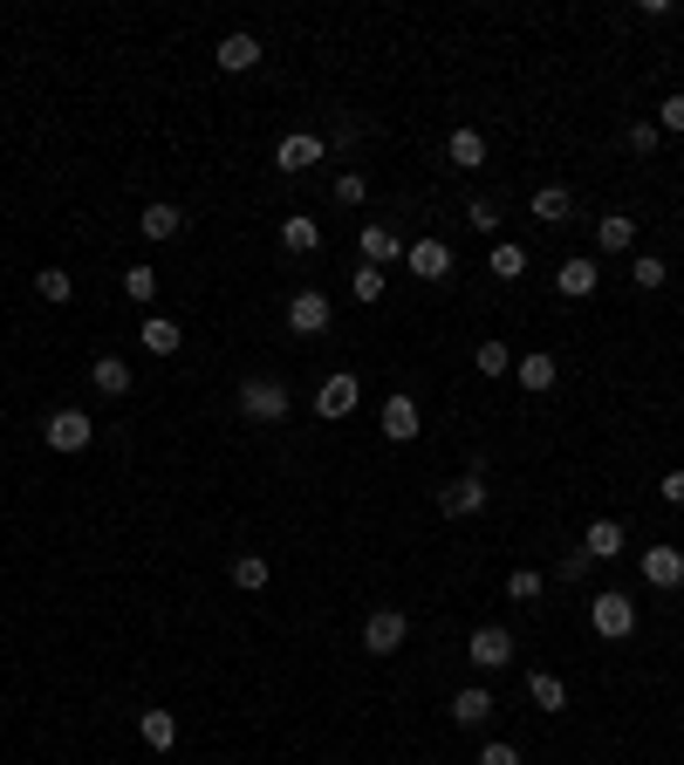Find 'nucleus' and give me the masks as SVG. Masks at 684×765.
<instances>
[{"mask_svg": "<svg viewBox=\"0 0 684 765\" xmlns=\"http://www.w3.org/2000/svg\"><path fill=\"white\" fill-rule=\"evenodd\" d=\"M328 321H336V301H328L322 288H301V294H288V328L295 336H328Z\"/></svg>", "mask_w": 684, "mask_h": 765, "instance_id": "obj_6", "label": "nucleus"}, {"mask_svg": "<svg viewBox=\"0 0 684 765\" xmlns=\"http://www.w3.org/2000/svg\"><path fill=\"white\" fill-rule=\"evenodd\" d=\"M637 568H644L650 588H664V595H677V588H684V547H644Z\"/></svg>", "mask_w": 684, "mask_h": 765, "instance_id": "obj_10", "label": "nucleus"}, {"mask_svg": "<svg viewBox=\"0 0 684 765\" xmlns=\"http://www.w3.org/2000/svg\"><path fill=\"white\" fill-rule=\"evenodd\" d=\"M376 424H384V438H391V445H418V438H424V411H418V397H411V390H391V397H384V411H376Z\"/></svg>", "mask_w": 684, "mask_h": 765, "instance_id": "obj_4", "label": "nucleus"}, {"mask_svg": "<svg viewBox=\"0 0 684 765\" xmlns=\"http://www.w3.org/2000/svg\"><path fill=\"white\" fill-rule=\"evenodd\" d=\"M657 137H664V131H657V123H629V131H623L629 158H650V150H657Z\"/></svg>", "mask_w": 684, "mask_h": 765, "instance_id": "obj_37", "label": "nucleus"}, {"mask_svg": "<svg viewBox=\"0 0 684 765\" xmlns=\"http://www.w3.org/2000/svg\"><path fill=\"white\" fill-rule=\"evenodd\" d=\"M657 131L684 137V96H664V104H657Z\"/></svg>", "mask_w": 684, "mask_h": 765, "instance_id": "obj_39", "label": "nucleus"}, {"mask_svg": "<svg viewBox=\"0 0 684 765\" xmlns=\"http://www.w3.org/2000/svg\"><path fill=\"white\" fill-rule=\"evenodd\" d=\"M41 445H48V451H62V458L89 451V445H96V417H89V411H75V403H69V411H48V417H41Z\"/></svg>", "mask_w": 684, "mask_h": 765, "instance_id": "obj_2", "label": "nucleus"}, {"mask_svg": "<svg viewBox=\"0 0 684 765\" xmlns=\"http://www.w3.org/2000/svg\"><path fill=\"white\" fill-rule=\"evenodd\" d=\"M445 158H452V171H479V165H487V131L459 123V131L445 137Z\"/></svg>", "mask_w": 684, "mask_h": 765, "instance_id": "obj_19", "label": "nucleus"}, {"mask_svg": "<svg viewBox=\"0 0 684 765\" xmlns=\"http://www.w3.org/2000/svg\"><path fill=\"white\" fill-rule=\"evenodd\" d=\"M472 363H479V376H506V369H514V355H506V342H479Z\"/></svg>", "mask_w": 684, "mask_h": 765, "instance_id": "obj_34", "label": "nucleus"}, {"mask_svg": "<svg viewBox=\"0 0 684 765\" xmlns=\"http://www.w3.org/2000/svg\"><path fill=\"white\" fill-rule=\"evenodd\" d=\"M487 718H493V691H487V683H466V691H452V725H459V731H479Z\"/></svg>", "mask_w": 684, "mask_h": 765, "instance_id": "obj_15", "label": "nucleus"}, {"mask_svg": "<svg viewBox=\"0 0 684 765\" xmlns=\"http://www.w3.org/2000/svg\"><path fill=\"white\" fill-rule=\"evenodd\" d=\"M589 629L602 635V643H623V635H637V602H629L623 588L589 595Z\"/></svg>", "mask_w": 684, "mask_h": 765, "instance_id": "obj_3", "label": "nucleus"}, {"mask_svg": "<svg viewBox=\"0 0 684 765\" xmlns=\"http://www.w3.org/2000/svg\"><path fill=\"white\" fill-rule=\"evenodd\" d=\"M357 403H363V376H349V369H328V376H322V390H315V417L336 424V417L357 411Z\"/></svg>", "mask_w": 684, "mask_h": 765, "instance_id": "obj_8", "label": "nucleus"}, {"mask_svg": "<svg viewBox=\"0 0 684 765\" xmlns=\"http://www.w3.org/2000/svg\"><path fill=\"white\" fill-rule=\"evenodd\" d=\"M384 288H391V274H384V267H357V280H349V294H357L363 308H370V301H384Z\"/></svg>", "mask_w": 684, "mask_h": 765, "instance_id": "obj_33", "label": "nucleus"}, {"mask_svg": "<svg viewBox=\"0 0 684 765\" xmlns=\"http://www.w3.org/2000/svg\"><path fill=\"white\" fill-rule=\"evenodd\" d=\"M404 267H411L418 280H445L452 274V246L445 240H411L404 246Z\"/></svg>", "mask_w": 684, "mask_h": 765, "instance_id": "obj_14", "label": "nucleus"}, {"mask_svg": "<svg viewBox=\"0 0 684 765\" xmlns=\"http://www.w3.org/2000/svg\"><path fill=\"white\" fill-rule=\"evenodd\" d=\"M35 294L56 301V308H69V301H75V274H69V267H41V274H35Z\"/></svg>", "mask_w": 684, "mask_h": 765, "instance_id": "obj_27", "label": "nucleus"}, {"mask_svg": "<svg viewBox=\"0 0 684 765\" xmlns=\"http://www.w3.org/2000/svg\"><path fill=\"white\" fill-rule=\"evenodd\" d=\"M404 635H411V616H404V608H370L363 616V649L370 656H397Z\"/></svg>", "mask_w": 684, "mask_h": 765, "instance_id": "obj_7", "label": "nucleus"}, {"mask_svg": "<svg viewBox=\"0 0 684 765\" xmlns=\"http://www.w3.org/2000/svg\"><path fill=\"white\" fill-rule=\"evenodd\" d=\"M581 554H589V560H616V554H623V526H616V520H589V533H581Z\"/></svg>", "mask_w": 684, "mask_h": 765, "instance_id": "obj_25", "label": "nucleus"}, {"mask_svg": "<svg viewBox=\"0 0 684 765\" xmlns=\"http://www.w3.org/2000/svg\"><path fill=\"white\" fill-rule=\"evenodd\" d=\"M466 226H472V233H500V206H493V198H472V206H466Z\"/></svg>", "mask_w": 684, "mask_h": 765, "instance_id": "obj_38", "label": "nucleus"}, {"mask_svg": "<svg viewBox=\"0 0 684 765\" xmlns=\"http://www.w3.org/2000/svg\"><path fill=\"white\" fill-rule=\"evenodd\" d=\"M637 246V219L629 212H602L596 219V253H629Z\"/></svg>", "mask_w": 684, "mask_h": 765, "instance_id": "obj_21", "label": "nucleus"}, {"mask_svg": "<svg viewBox=\"0 0 684 765\" xmlns=\"http://www.w3.org/2000/svg\"><path fill=\"white\" fill-rule=\"evenodd\" d=\"M137 233H144V240H179V233H185V212L171 206V198H151V206L137 212Z\"/></svg>", "mask_w": 684, "mask_h": 765, "instance_id": "obj_17", "label": "nucleus"}, {"mask_svg": "<svg viewBox=\"0 0 684 765\" xmlns=\"http://www.w3.org/2000/svg\"><path fill=\"white\" fill-rule=\"evenodd\" d=\"M322 150H328V144H322L315 131H288L281 144H274V165H281V171L295 178V171H309V165H322Z\"/></svg>", "mask_w": 684, "mask_h": 765, "instance_id": "obj_11", "label": "nucleus"}, {"mask_svg": "<svg viewBox=\"0 0 684 765\" xmlns=\"http://www.w3.org/2000/svg\"><path fill=\"white\" fill-rule=\"evenodd\" d=\"M487 267H493L500 280H520V274H527V246H514V240H493V253H487Z\"/></svg>", "mask_w": 684, "mask_h": 765, "instance_id": "obj_29", "label": "nucleus"}, {"mask_svg": "<svg viewBox=\"0 0 684 765\" xmlns=\"http://www.w3.org/2000/svg\"><path fill=\"white\" fill-rule=\"evenodd\" d=\"M479 765H520V745H506V738H493V745H479Z\"/></svg>", "mask_w": 684, "mask_h": 765, "instance_id": "obj_41", "label": "nucleus"}, {"mask_svg": "<svg viewBox=\"0 0 684 765\" xmlns=\"http://www.w3.org/2000/svg\"><path fill=\"white\" fill-rule=\"evenodd\" d=\"M281 246L295 253V260H309V253H322V226H315L309 212H288V219H281Z\"/></svg>", "mask_w": 684, "mask_h": 765, "instance_id": "obj_22", "label": "nucleus"}, {"mask_svg": "<svg viewBox=\"0 0 684 765\" xmlns=\"http://www.w3.org/2000/svg\"><path fill=\"white\" fill-rule=\"evenodd\" d=\"M439 513H445V520H472V513H487V472H459L452 486H439Z\"/></svg>", "mask_w": 684, "mask_h": 765, "instance_id": "obj_9", "label": "nucleus"}, {"mask_svg": "<svg viewBox=\"0 0 684 765\" xmlns=\"http://www.w3.org/2000/svg\"><path fill=\"white\" fill-rule=\"evenodd\" d=\"M589 568H596V560L581 554V547H575V554H562V588H575V581H589Z\"/></svg>", "mask_w": 684, "mask_h": 765, "instance_id": "obj_40", "label": "nucleus"}, {"mask_svg": "<svg viewBox=\"0 0 684 765\" xmlns=\"http://www.w3.org/2000/svg\"><path fill=\"white\" fill-rule=\"evenodd\" d=\"M363 198H370V178H363V171H343V178H336V206H349V212H357Z\"/></svg>", "mask_w": 684, "mask_h": 765, "instance_id": "obj_35", "label": "nucleus"}, {"mask_svg": "<svg viewBox=\"0 0 684 765\" xmlns=\"http://www.w3.org/2000/svg\"><path fill=\"white\" fill-rule=\"evenodd\" d=\"M137 342L151 349V355H179V342H185V328L171 321V315H144V328H137Z\"/></svg>", "mask_w": 684, "mask_h": 765, "instance_id": "obj_23", "label": "nucleus"}, {"mask_svg": "<svg viewBox=\"0 0 684 765\" xmlns=\"http://www.w3.org/2000/svg\"><path fill=\"white\" fill-rule=\"evenodd\" d=\"M137 738L151 752H171L179 745V718H171V711H137Z\"/></svg>", "mask_w": 684, "mask_h": 765, "instance_id": "obj_24", "label": "nucleus"}, {"mask_svg": "<svg viewBox=\"0 0 684 765\" xmlns=\"http://www.w3.org/2000/svg\"><path fill=\"white\" fill-rule=\"evenodd\" d=\"M357 246H363V267H391V260H404V240L391 233V226H363V233H357Z\"/></svg>", "mask_w": 684, "mask_h": 765, "instance_id": "obj_20", "label": "nucleus"}, {"mask_svg": "<svg viewBox=\"0 0 684 765\" xmlns=\"http://www.w3.org/2000/svg\"><path fill=\"white\" fill-rule=\"evenodd\" d=\"M131 363H123V355H96V363H89V390L96 397H131Z\"/></svg>", "mask_w": 684, "mask_h": 765, "instance_id": "obj_18", "label": "nucleus"}, {"mask_svg": "<svg viewBox=\"0 0 684 765\" xmlns=\"http://www.w3.org/2000/svg\"><path fill=\"white\" fill-rule=\"evenodd\" d=\"M629 280H637L644 294H657L671 280V267H664V253H637V260H629Z\"/></svg>", "mask_w": 684, "mask_h": 765, "instance_id": "obj_30", "label": "nucleus"}, {"mask_svg": "<svg viewBox=\"0 0 684 765\" xmlns=\"http://www.w3.org/2000/svg\"><path fill=\"white\" fill-rule=\"evenodd\" d=\"M123 294H131L137 308H151V301H158V267H131L123 274Z\"/></svg>", "mask_w": 684, "mask_h": 765, "instance_id": "obj_31", "label": "nucleus"}, {"mask_svg": "<svg viewBox=\"0 0 684 765\" xmlns=\"http://www.w3.org/2000/svg\"><path fill=\"white\" fill-rule=\"evenodd\" d=\"M514 382H520L527 397H548L554 382H562V363H554L548 349H535V355H520V363H514Z\"/></svg>", "mask_w": 684, "mask_h": 765, "instance_id": "obj_13", "label": "nucleus"}, {"mask_svg": "<svg viewBox=\"0 0 684 765\" xmlns=\"http://www.w3.org/2000/svg\"><path fill=\"white\" fill-rule=\"evenodd\" d=\"M213 62H219L226 75H247V69H261V35H219Z\"/></svg>", "mask_w": 684, "mask_h": 765, "instance_id": "obj_16", "label": "nucleus"}, {"mask_svg": "<svg viewBox=\"0 0 684 765\" xmlns=\"http://www.w3.org/2000/svg\"><path fill=\"white\" fill-rule=\"evenodd\" d=\"M568 212H575V198H568L562 185H541V192H535V219H541V226H562Z\"/></svg>", "mask_w": 684, "mask_h": 765, "instance_id": "obj_28", "label": "nucleus"}, {"mask_svg": "<svg viewBox=\"0 0 684 765\" xmlns=\"http://www.w3.org/2000/svg\"><path fill=\"white\" fill-rule=\"evenodd\" d=\"M514 656H520V649H514V635H506L500 622H479V629L466 635V663H472V670H506Z\"/></svg>", "mask_w": 684, "mask_h": 765, "instance_id": "obj_5", "label": "nucleus"}, {"mask_svg": "<svg viewBox=\"0 0 684 765\" xmlns=\"http://www.w3.org/2000/svg\"><path fill=\"white\" fill-rule=\"evenodd\" d=\"M541 588H548V581H541L535 568H514V574H506V595H514V602H541Z\"/></svg>", "mask_w": 684, "mask_h": 765, "instance_id": "obj_36", "label": "nucleus"}, {"mask_svg": "<svg viewBox=\"0 0 684 765\" xmlns=\"http://www.w3.org/2000/svg\"><path fill=\"white\" fill-rule=\"evenodd\" d=\"M596 280H602L596 253H575V260H562V267H554V288H562L568 301H589V294H596Z\"/></svg>", "mask_w": 684, "mask_h": 765, "instance_id": "obj_12", "label": "nucleus"}, {"mask_svg": "<svg viewBox=\"0 0 684 765\" xmlns=\"http://www.w3.org/2000/svg\"><path fill=\"white\" fill-rule=\"evenodd\" d=\"M657 493H664V499L677 506V513H684V472H664V486H657Z\"/></svg>", "mask_w": 684, "mask_h": 765, "instance_id": "obj_42", "label": "nucleus"}, {"mask_svg": "<svg viewBox=\"0 0 684 765\" xmlns=\"http://www.w3.org/2000/svg\"><path fill=\"white\" fill-rule=\"evenodd\" d=\"M240 417L247 424H288V382L281 376H247L240 382Z\"/></svg>", "mask_w": 684, "mask_h": 765, "instance_id": "obj_1", "label": "nucleus"}, {"mask_svg": "<svg viewBox=\"0 0 684 765\" xmlns=\"http://www.w3.org/2000/svg\"><path fill=\"white\" fill-rule=\"evenodd\" d=\"M233 588H247V595L267 588V560L261 554H233Z\"/></svg>", "mask_w": 684, "mask_h": 765, "instance_id": "obj_32", "label": "nucleus"}, {"mask_svg": "<svg viewBox=\"0 0 684 765\" xmlns=\"http://www.w3.org/2000/svg\"><path fill=\"white\" fill-rule=\"evenodd\" d=\"M527 697H535V711H568V683L554 670H527Z\"/></svg>", "mask_w": 684, "mask_h": 765, "instance_id": "obj_26", "label": "nucleus"}]
</instances>
